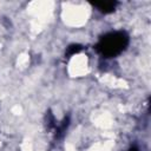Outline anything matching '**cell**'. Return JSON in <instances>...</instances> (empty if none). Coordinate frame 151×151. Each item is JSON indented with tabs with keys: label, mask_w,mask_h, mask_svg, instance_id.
Returning <instances> with one entry per match:
<instances>
[{
	"label": "cell",
	"mask_w": 151,
	"mask_h": 151,
	"mask_svg": "<svg viewBox=\"0 0 151 151\" xmlns=\"http://www.w3.org/2000/svg\"><path fill=\"white\" fill-rule=\"evenodd\" d=\"M129 151H138V150H137V149H136V147H131V149H130V150H129Z\"/></svg>",
	"instance_id": "obj_4"
},
{
	"label": "cell",
	"mask_w": 151,
	"mask_h": 151,
	"mask_svg": "<svg viewBox=\"0 0 151 151\" xmlns=\"http://www.w3.org/2000/svg\"><path fill=\"white\" fill-rule=\"evenodd\" d=\"M129 44V37L124 32H111L98 41L96 50L105 58L116 57L122 53Z\"/></svg>",
	"instance_id": "obj_1"
},
{
	"label": "cell",
	"mask_w": 151,
	"mask_h": 151,
	"mask_svg": "<svg viewBox=\"0 0 151 151\" xmlns=\"http://www.w3.org/2000/svg\"><path fill=\"white\" fill-rule=\"evenodd\" d=\"M94 6L103 13H111L114 11L117 2L114 1H107V2H101V4H94Z\"/></svg>",
	"instance_id": "obj_2"
},
{
	"label": "cell",
	"mask_w": 151,
	"mask_h": 151,
	"mask_svg": "<svg viewBox=\"0 0 151 151\" xmlns=\"http://www.w3.org/2000/svg\"><path fill=\"white\" fill-rule=\"evenodd\" d=\"M81 50V46L80 45H71L67 47V51H66V55H73L76 53H78L79 51Z\"/></svg>",
	"instance_id": "obj_3"
}]
</instances>
